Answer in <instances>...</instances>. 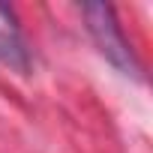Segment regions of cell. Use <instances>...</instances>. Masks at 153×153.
Segmentation results:
<instances>
[{"label":"cell","instance_id":"cell-1","mask_svg":"<svg viewBox=\"0 0 153 153\" xmlns=\"http://www.w3.org/2000/svg\"><path fill=\"white\" fill-rule=\"evenodd\" d=\"M87 33L93 36L96 48L105 54V60H111L123 75H132V78H141V63L132 51V45L123 36V27L117 21V12L111 3H84L81 6Z\"/></svg>","mask_w":153,"mask_h":153},{"label":"cell","instance_id":"cell-2","mask_svg":"<svg viewBox=\"0 0 153 153\" xmlns=\"http://www.w3.org/2000/svg\"><path fill=\"white\" fill-rule=\"evenodd\" d=\"M0 60H3L6 66L18 69V72H27L30 69V51L18 33L15 24H0Z\"/></svg>","mask_w":153,"mask_h":153}]
</instances>
